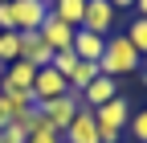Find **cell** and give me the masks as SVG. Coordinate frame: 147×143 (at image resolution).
<instances>
[{
	"mask_svg": "<svg viewBox=\"0 0 147 143\" xmlns=\"http://www.w3.org/2000/svg\"><path fill=\"white\" fill-rule=\"evenodd\" d=\"M127 131H131V139H135V143H147V106H143V111H131Z\"/></svg>",
	"mask_w": 147,
	"mask_h": 143,
	"instance_id": "d6986e66",
	"label": "cell"
},
{
	"mask_svg": "<svg viewBox=\"0 0 147 143\" xmlns=\"http://www.w3.org/2000/svg\"><path fill=\"white\" fill-rule=\"evenodd\" d=\"M37 111H41V115H45V123H49V127L61 135V131L69 127V123H74V115L82 111V98H74V94H61V98H49V102H41Z\"/></svg>",
	"mask_w": 147,
	"mask_h": 143,
	"instance_id": "3957f363",
	"label": "cell"
},
{
	"mask_svg": "<svg viewBox=\"0 0 147 143\" xmlns=\"http://www.w3.org/2000/svg\"><path fill=\"white\" fill-rule=\"evenodd\" d=\"M33 78H37V65H29V61H12V65L4 69V90H21V94H29V90H33Z\"/></svg>",
	"mask_w": 147,
	"mask_h": 143,
	"instance_id": "7c38bea8",
	"label": "cell"
},
{
	"mask_svg": "<svg viewBox=\"0 0 147 143\" xmlns=\"http://www.w3.org/2000/svg\"><path fill=\"white\" fill-rule=\"evenodd\" d=\"M16 37H21V61H29V65H37V69L53 65V49L41 41L37 29H25V33H16Z\"/></svg>",
	"mask_w": 147,
	"mask_h": 143,
	"instance_id": "8992f818",
	"label": "cell"
},
{
	"mask_svg": "<svg viewBox=\"0 0 147 143\" xmlns=\"http://www.w3.org/2000/svg\"><path fill=\"white\" fill-rule=\"evenodd\" d=\"M106 4L115 8V12H119V8H135V0H106Z\"/></svg>",
	"mask_w": 147,
	"mask_h": 143,
	"instance_id": "7402d4cb",
	"label": "cell"
},
{
	"mask_svg": "<svg viewBox=\"0 0 147 143\" xmlns=\"http://www.w3.org/2000/svg\"><path fill=\"white\" fill-rule=\"evenodd\" d=\"M0 90H4V65H0Z\"/></svg>",
	"mask_w": 147,
	"mask_h": 143,
	"instance_id": "d4e9b609",
	"label": "cell"
},
{
	"mask_svg": "<svg viewBox=\"0 0 147 143\" xmlns=\"http://www.w3.org/2000/svg\"><path fill=\"white\" fill-rule=\"evenodd\" d=\"M33 102L41 106V102H49V98H61V94H69V82L57 74L53 65H45V69H37V78H33Z\"/></svg>",
	"mask_w": 147,
	"mask_h": 143,
	"instance_id": "5b68a950",
	"label": "cell"
},
{
	"mask_svg": "<svg viewBox=\"0 0 147 143\" xmlns=\"http://www.w3.org/2000/svg\"><path fill=\"white\" fill-rule=\"evenodd\" d=\"M45 4H49V0H45Z\"/></svg>",
	"mask_w": 147,
	"mask_h": 143,
	"instance_id": "83f0119b",
	"label": "cell"
},
{
	"mask_svg": "<svg viewBox=\"0 0 147 143\" xmlns=\"http://www.w3.org/2000/svg\"><path fill=\"white\" fill-rule=\"evenodd\" d=\"M94 78H102L98 61H78V69L69 74V94H74V98H82V90H86V86L94 82Z\"/></svg>",
	"mask_w": 147,
	"mask_h": 143,
	"instance_id": "5bb4252c",
	"label": "cell"
},
{
	"mask_svg": "<svg viewBox=\"0 0 147 143\" xmlns=\"http://www.w3.org/2000/svg\"><path fill=\"white\" fill-rule=\"evenodd\" d=\"M135 12L143 16V21H147V0H135Z\"/></svg>",
	"mask_w": 147,
	"mask_h": 143,
	"instance_id": "cb8c5ba5",
	"label": "cell"
},
{
	"mask_svg": "<svg viewBox=\"0 0 147 143\" xmlns=\"http://www.w3.org/2000/svg\"><path fill=\"white\" fill-rule=\"evenodd\" d=\"M49 12L65 21L69 29H82V16H86V0H49Z\"/></svg>",
	"mask_w": 147,
	"mask_h": 143,
	"instance_id": "4fadbf2b",
	"label": "cell"
},
{
	"mask_svg": "<svg viewBox=\"0 0 147 143\" xmlns=\"http://www.w3.org/2000/svg\"><path fill=\"white\" fill-rule=\"evenodd\" d=\"M110 98H119V82H115V78H106V74L94 78V82L82 90V106H86V111H98V106H106Z\"/></svg>",
	"mask_w": 147,
	"mask_h": 143,
	"instance_id": "30bf717a",
	"label": "cell"
},
{
	"mask_svg": "<svg viewBox=\"0 0 147 143\" xmlns=\"http://www.w3.org/2000/svg\"><path fill=\"white\" fill-rule=\"evenodd\" d=\"M12 61H21V37L16 33H0V65H12Z\"/></svg>",
	"mask_w": 147,
	"mask_h": 143,
	"instance_id": "e0dca14e",
	"label": "cell"
},
{
	"mask_svg": "<svg viewBox=\"0 0 147 143\" xmlns=\"http://www.w3.org/2000/svg\"><path fill=\"white\" fill-rule=\"evenodd\" d=\"M0 4H12V0H0Z\"/></svg>",
	"mask_w": 147,
	"mask_h": 143,
	"instance_id": "4316f807",
	"label": "cell"
},
{
	"mask_svg": "<svg viewBox=\"0 0 147 143\" xmlns=\"http://www.w3.org/2000/svg\"><path fill=\"white\" fill-rule=\"evenodd\" d=\"M12 16H16V33L41 29V21L49 16V4L45 0H12Z\"/></svg>",
	"mask_w": 147,
	"mask_h": 143,
	"instance_id": "9c48e42d",
	"label": "cell"
},
{
	"mask_svg": "<svg viewBox=\"0 0 147 143\" xmlns=\"http://www.w3.org/2000/svg\"><path fill=\"white\" fill-rule=\"evenodd\" d=\"M37 33H41V41L53 49V53H61V49H69L74 45V33H78V29H69L65 21H57V16H45V21H41V29H37Z\"/></svg>",
	"mask_w": 147,
	"mask_h": 143,
	"instance_id": "ba28073f",
	"label": "cell"
},
{
	"mask_svg": "<svg viewBox=\"0 0 147 143\" xmlns=\"http://www.w3.org/2000/svg\"><path fill=\"white\" fill-rule=\"evenodd\" d=\"M61 143H98V123H94V111H82L74 115V123L61 131Z\"/></svg>",
	"mask_w": 147,
	"mask_h": 143,
	"instance_id": "52a82bcc",
	"label": "cell"
},
{
	"mask_svg": "<svg viewBox=\"0 0 147 143\" xmlns=\"http://www.w3.org/2000/svg\"><path fill=\"white\" fill-rule=\"evenodd\" d=\"M98 69L106 78H123V74H135V69H143V57L135 53V45L127 41V33H110L106 37V49H102V57H98Z\"/></svg>",
	"mask_w": 147,
	"mask_h": 143,
	"instance_id": "6da1fadb",
	"label": "cell"
},
{
	"mask_svg": "<svg viewBox=\"0 0 147 143\" xmlns=\"http://www.w3.org/2000/svg\"><path fill=\"white\" fill-rule=\"evenodd\" d=\"M94 123H98V143H123V127L131 123V102L123 94L110 98L106 106L94 111Z\"/></svg>",
	"mask_w": 147,
	"mask_h": 143,
	"instance_id": "7a4b0ae2",
	"label": "cell"
},
{
	"mask_svg": "<svg viewBox=\"0 0 147 143\" xmlns=\"http://www.w3.org/2000/svg\"><path fill=\"white\" fill-rule=\"evenodd\" d=\"M143 86H147V61H143Z\"/></svg>",
	"mask_w": 147,
	"mask_h": 143,
	"instance_id": "484cf974",
	"label": "cell"
},
{
	"mask_svg": "<svg viewBox=\"0 0 147 143\" xmlns=\"http://www.w3.org/2000/svg\"><path fill=\"white\" fill-rule=\"evenodd\" d=\"M0 143H25V131L16 123H8V127H0Z\"/></svg>",
	"mask_w": 147,
	"mask_h": 143,
	"instance_id": "ffe728a7",
	"label": "cell"
},
{
	"mask_svg": "<svg viewBox=\"0 0 147 143\" xmlns=\"http://www.w3.org/2000/svg\"><path fill=\"white\" fill-rule=\"evenodd\" d=\"M53 69H57V74L69 82V74L78 69V53H74V49H61V53H53Z\"/></svg>",
	"mask_w": 147,
	"mask_h": 143,
	"instance_id": "ac0fdd59",
	"label": "cell"
},
{
	"mask_svg": "<svg viewBox=\"0 0 147 143\" xmlns=\"http://www.w3.org/2000/svg\"><path fill=\"white\" fill-rule=\"evenodd\" d=\"M69 49L78 53V61H98V57H102V49H106V37L78 29V33H74V45H69Z\"/></svg>",
	"mask_w": 147,
	"mask_h": 143,
	"instance_id": "8fae6325",
	"label": "cell"
},
{
	"mask_svg": "<svg viewBox=\"0 0 147 143\" xmlns=\"http://www.w3.org/2000/svg\"><path fill=\"white\" fill-rule=\"evenodd\" d=\"M0 102H4V111L12 115V123L21 119L25 111H33V106H37V102H33V94H21V90H0Z\"/></svg>",
	"mask_w": 147,
	"mask_h": 143,
	"instance_id": "9a60e30c",
	"label": "cell"
},
{
	"mask_svg": "<svg viewBox=\"0 0 147 143\" xmlns=\"http://www.w3.org/2000/svg\"><path fill=\"white\" fill-rule=\"evenodd\" d=\"M25 143H61V135H57V131H37V135H29Z\"/></svg>",
	"mask_w": 147,
	"mask_h": 143,
	"instance_id": "44dd1931",
	"label": "cell"
},
{
	"mask_svg": "<svg viewBox=\"0 0 147 143\" xmlns=\"http://www.w3.org/2000/svg\"><path fill=\"white\" fill-rule=\"evenodd\" d=\"M8 123H12V115L4 111V102H0V127H8Z\"/></svg>",
	"mask_w": 147,
	"mask_h": 143,
	"instance_id": "603a6c76",
	"label": "cell"
},
{
	"mask_svg": "<svg viewBox=\"0 0 147 143\" xmlns=\"http://www.w3.org/2000/svg\"><path fill=\"white\" fill-rule=\"evenodd\" d=\"M127 41H131V45H135V53L147 61V21H143V16H135V21L127 25Z\"/></svg>",
	"mask_w": 147,
	"mask_h": 143,
	"instance_id": "2e32d148",
	"label": "cell"
},
{
	"mask_svg": "<svg viewBox=\"0 0 147 143\" xmlns=\"http://www.w3.org/2000/svg\"><path fill=\"white\" fill-rule=\"evenodd\" d=\"M119 25V12L106 4V0H86V16H82V29L86 33H98V37H110Z\"/></svg>",
	"mask_w": 147,
	"mask_h": 143,
	"instance_id": "277c9868",
	"label": "cell"
}]
</instances>
